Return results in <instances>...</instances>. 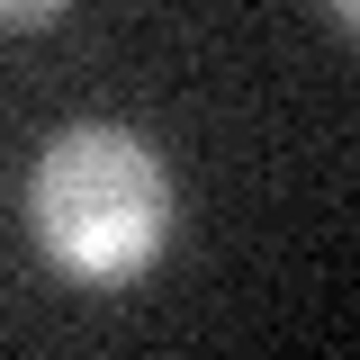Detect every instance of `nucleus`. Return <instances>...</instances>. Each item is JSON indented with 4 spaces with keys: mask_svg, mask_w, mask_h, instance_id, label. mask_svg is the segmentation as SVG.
Returning a JSON list of instances; mask_svg holds the SVG:
<instances>
[{
    "mask_svg": "<svg viewBox=\"0 0 360 360\" xmlns=\"http://www.w3.org/2000/svg\"><path fill=\"white\" fill-rule=\"evenodd\" d=\"M324 9H333V27H352V18H360V0H324Z\"/></svg>",
    "mask_w": 360,
    "mask_h": 360,
    "instance_id": "7ed1b4c3",
    "label": "nucleus"
},
{
    "mask_svg": "<svg viewBox=\"0 0 360 360\" xmlns=\"http://www.w3.org/2000/svg\"><path fill=\"white\" fill-rule=\"evenodd\" d=\"M172 217H180V198H172L162 153L135 127H108V117L63 127L27 172L37 252L63 279H90V288H117L135 270H153L162 243H172Z\"/></svg>",
    "mask_w": 360,
    "mask_h": 360,
    "instance_id": "f257e3e1",
    "label": "nucleus"
},
{
    "mask_svg": "<svg viewBox=\"0 0 360 360\" xmlns=\"http://www.w3.org/2000/svg\"><path fill=\"white\" fill-rule=\"evenodd\" d=\"M72 0H0V27H54Z\"/></svg>",
    "mask_w": 360,
    "mask_h": 360,
    "instance_id": "f03ea898",
    "label": "nucleus"
}]
</instances>
